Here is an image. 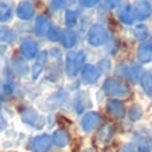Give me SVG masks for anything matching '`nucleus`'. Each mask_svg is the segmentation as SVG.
<instances>
[{"mask_svg":"<svg viewBox=\"0 0 152 152\" xmlns=\"http://www.w3.org/2000/svg\"><path fill=\"white\" fill-rule=\"evenodd\" d=\"M86 61V55L83 51H69L66 55V74L68 77H75L81 72Z\"/></svg>","mask_w":152,"mask_h":152,"instance_id":"f257e3e1","label":"nucleus"},{"mask_svg":"<svg viewBox=\"0 0 152 152\" xmlns=\"http://www.w3.org/2000/svg\"><path fill=\"white\" fill-rule=\"evenodd\" d=\"M103 91L108 95V96L113 97H127L129 95V88L124 81L118 80V79L110 77L104 81L103 84Z\"/></svg>","mask_w":152,"mask_h":152,"instance_id":"f03ea898","label":"nucleus"},{"mask_svg":"<svg viewBox=\"0 0 152 152\" xmlns=\"http://www.w3.org/2000/svg\"><path fill=\"white\" fill-rule=\"evenodd\" d=\"M87 42L92 47H100V45H103L107 42V31H105V28L103 26H100V24H94L88 29Z\"/></svg>","mask_w":152,"mask_h":152,"instance_id":"7ed1b4c3","label":"nucleus"},{"mask_svg":"<svg viewBox=\"0 0 152 152\" xmlns=\"http://www.w3.org/2000/svg\"><path fill=\"white\" fill-rule=\"evenodd\" d=\"M52 145V137L50 135H37L31 142L32 152H47Z\"/></svg>","mask_w":152,"mask_h":152,"instance_id":"20e7f679","label":"nucleus"},{"mask_svg":"<svg viewBox=\"0 0 152 152\" xmlns=\"http://www.w3.org/2000/svg\"><path fill=\"white\" fill-rule=\"evenodd\" d=\"M81 129H83L84 132H92L95 128H96L97 126L100 124V116L97 112H95V111H89V112H87L86 115L81 118Z\"/></svg>","mask_w":152,"mask_h":152,"instance_id":"39448f33","label":"nucleus"},{"mask_svg":"<svg viewBox=\"0 0 152 152\" xmlns=\"http://www.w3.org/2000/svg\"><path fill=\"white\" fill-rule=\"evenodd\" d=\"M20 53L28 60H32L39 53V45L32 39H24L20 43Z\"/></svg>","mask_w":152,"mask_h":152,"instance_id":"423d86ee","label":"nucleus"},{"mask_svg":"<svg viewBox=\"0 0 152 152\" xmlns=\"http://www.w3.org/2000/svg\"><path fill=\"white\" fill-rule=\"evenodd\" d=\"M51 27H52V24H51L50 19H48L47 16L40 15V16H37V18L35 19L34 31H35V34H36V36L45 37L48 35V32H50Z\"/></svg>","mask_w":152,"mask_h":152,"instance_id":"0eeeda50","label":"nucleus"},{"mask_svg":"<svg viewBox=\"0 0 152 152\" xmlns=\"http://www.w3.org/2000/svg\"><path fill=\"white\" fill-rule=\"evenodd\" d=\"M35 15V7L29 1H20L16 7V16L18 19L23 21H28L34 18Z\"/></svg>","mask_w":152,"mask_h":152,"instance_id":"6e6552de","label":"nucleus"},{"mask_svg":"<svg viewBox=\"0 0 152 152\" xmlns=\"http://www.w3.org/2000/svg\"><path fill=\"white\" fill-rule=\"evenodd\" d=\"M47 60H48V53H47V51H43V52L36 58V60H35L34 66H32V68H31V76L34 80H37V79L40 77L42 72L44 71V67H45V64H47Z\"/></svg>","mask_w":152,"mask_h":152,"instance_id":"1a4fd4ad","label":"nucleus"},{"mask_svg":"<svg viewBox=\"0 0 152 152\" xmlns=\"http://www.w3.org/2000/svg\"><path fill=\"white\" fill-rule=\"evenodd\" d=\"M99 76H100V69L94 64H86L83 67V69H81V79H83V81H86L88 84L96 83Z\"/></svg>","mask_w":152,"mask_h":152,"instance_id":"9d476101","label":"nucleus"},{"mask_svg":"<svg viewBox=\"0 0 152 152\" xmlns=\"http://www.w3.org/2000/svg\"><path fill=\"white\" fill-rule=\"evenodd\" d=\"M134 15L137 20H145L152 15V7L148 1H137L134 7Z\"/></svg>","mask_w":152,"mask_h":152,"instance_id":"9b49d317","label":"nucleus"},{"mask_svg":"<svg viewBox=\"0 0 152 152\" xmlns=\"http://www.w3.org/2000/svg\"><path fill=\"white\" fill-rule=\"evenodd\" d=\"M69 140H71V136H69V132L64 128H59L56 129L52 134V143L59 148H64L69 144Z\"/></svg>","mask_w":152,"mask_h":152,"instance_id":"f8f14e48","label":"nucleus"},{"mask_svg":"<svg viewBox=\"0 0 152 152\" xmlns=\"http://www.w3.org/2000/svg\"><path fill=\"white\" fill-rule=\"evenodd\" d=\"M60 43L66 50H71V48H74L76 45V43H77V35H76V32L74 31V29H69V28L61 31Z\"/></svg>","mask_w":152,"mask_h":152,"instance_id":"ddd939ff","label":"nucleus"},{"mask_svg":"<svg viewBox=\"0 0 152 152\" xmlns=\"http://www.w3.org/2000/svg\"><path fill=\"white\" fill-rule=\"evenodd\" d=\"M107 111L116 119H123L126 116V110H124V105L120 100L112 99L107 103Z\"/></svg>","mask_w":152,"mask_h":152,"instance_id":"4468645a","label":"nucleus"},{"mask_svg":"<svg viewBox=\"0 0 152 152\" xmlns=\"http://www.w3.org/2000/svg\"><path fill=\"white\" fill-rule=\"evenodd\" d=\"M113 134H115V127L112 124H105L100 128V131L97 132L96 140L100 143L102 145H105L107 143H110V140L112 139Z\"/></svg>","mask_w":152,"mask_h":152,"instance_id":"2eb2a0df","label":"nucleus"},{"mask_svg":"<svg viewBox=\"0 0 152 152\" xmlns=\"http://www.w3.org/2000/svg\"><path fill=\"white\" fill-rule=\"evenodd\" d=\"M137 59L143 64L150 63L152 60V43L144 42L140 44L139 50H137Z\"/></svg>","mask_w":152,"mask_h":152,"instance_id":"dca6fc26","label":"nucleus"},{"mask_svg":"<svg viewBox=\"0 0 152 152\" xmlns=\"http://www.w3.org/2000/svg\"><path fill=\"white\" fill-rule=\"evenodd\" d=\"M118 16L121 23L127 24V26L134 24L135 15H134V8H132V5L126 4V5H123V7H120V10H119V12H118Z\"/></svg>","mask_w":152,"mask_h":152,"instance_id":"f3484780","label":"nucleus"},{"mask_svg":"<svg viewBox=\"0 0 152 152\" xmlns=\"http://www.w3.org/2000/svg\"><path fill=\"white\" fill-rule=\"evenodd\" d=\"M20 118H21V121L27 126H35L39 120V113L34 110V108H29V107H26L20 111Z\"/></svg>","mask_w":152,"mask_h":152,"instance_id":"a211bd4d","label":"nucleus"},{"mask_svg":"<svg viewBox=\"0 0 152 152\" xmlns=\"http://www.w3.org/2000/svg\"><path fill=\"white\" fill-rule=\"evenodd\" d=\"M16 39V32L12 28L5 26H0V43H5V44H10L13 43Z\"/></svg>","mask_w":152,"mask_h":152,"instance_id":"6ab92c4d","label":"nucleus"},{"mask_svg":"<svg viewBox=\"0 0 152 152\" xmlns=\"http://www.w3.org/2000/svg\"><path fill=\"white\" fill-rule=\"evenodd\" d=\"M140 84H142L143 89L147 95H152V71H145L140 79Z\"/></svg>","mask_w":152,"mask_h":152,"instance_id":"aec40b11","label":"nucleus"},{"mask_svg":"<svg viewBox=\"0 0 152 152\" xmlns=\"http://www.w3.org/2000/svg\"><path fill=\"white\" fill-rule=\"evenodd\" d=\"M12 20V8L7 3H0V23H8Z\"/></svg>","mask_w":152,"mask_h":152,"instance_id":"412c9836","label":"nucleus"},{"mask_svg":"<svg viewBox=\"0 0 152 152\" xmlns=\"http://www.w3.org/2000/svg\"><path fill=\"white\" fill-rule=\"evenodd\" d=\"M142 67L139 66V64H132L131 67H128V75H127V77H129L134 83H136L137 80H140L142 79Z\"/></svg>","mask_w":152,"mask_h":152,"instance_id":"4be33fe9","label":"nucleus"},{"mask_svg":"<svg viewBox=\"0 0 152 152\" xmlns=\"http://www.w3.org/2000/svg\"><path fill=\"white\" fill-rule=\"evenodd\" d=\"M64 23L67 27H74L77 23V12L72 10L66 11V15H64Z\"/></svg>","mask_w":152,"mask_h":152,"instance_id":"5701e85b","label":"nucleus"},{"mask_svg":"<svg viewBox=\"0 0 152 152\" xmlns=\"http://www.w3.org/2000/svg\"><path fill=\"white\" fill-rule=\"evenodd\" d=\"M134 35H135V37H136L137 40L144 42V40L148 37L150 32H148V28L145 26H137L136 28H135V31H134Z\"/></svg>","mask_w":152,"mask_h":152,"instance_id":"b1692460","label":"nucleus"},{"mask_svg":"<svg viewBox=\"0 0 152 152\" xmlns=\"http://www.w3.org/2000/svg\"><path fill=\"white\" fill-rule=\"evenodd\" d=\"M129 119H131L132 121H136V120H139L140 118L143 116V110H142V107L140 105H132L131 107V110H129Z\"/></svg>","mask_w":152,"mask_h":152,"instance_id":"393cba45","label":"nucleus"},{"mask_svg":"<svg viewBox=\"0 0 152 152\" xmlns=\"http://www.w3.org/2000/svg\"><path fill=\"white\" fill-rule=\"evenodd\" d=\"M60 36H61V31L56 26L51 27L50 32H48V35H47L50 42H58V40H60Z\"/></svg>","mask_w":152,"mask_h":152,"instance_id":"a878e982","label":"nucleus"},{"mask_svg":"<svg viewBox=\"0 0 152 152\" xmlns=\"http://www.w3.org/2000/svg\"><path fill=\"white\" fill-rule=\"evenodd\" d=\"M79 4L84 8H92L99 4V1H96V0H81V1H79Z\"/></svg>","mask_w":152,"mask_h":152,"instance_id":"bb28decb","label":"nucleus"},{"mask_svg":"<svg viewBox=\"0 0 152 152\" xmlns=\"http://www.w3.org/2000/svg\"><path fill=\"white\" fill-rule=\"evenodd\" d=\"M66 4H67L66 1H56V0H53V1H51V3H50L51 8H52V10H55V11L64 8V5H66Z\"/></svg>","mask_w":152,"mask_h":152,"instance_id":"cd10ccee","label":"nucleus"},{"mask_svg":"<svg viewBox=\"0 0 152 152\" xmlns=\"http://www.w3.org/2000/svg\"><path fill=\"white\" fill-rule=\"evenodd\" d=\"M110 68H111V66H110V61L108 60H102L100 61V71H103V72H107V71H110Z\"/></svg>","mask_w":152,"mask_h":152,"instance_id":"c85d7f7f","label":"nucleus"},{"mask_svg":"<svg viewBox=\"0 0 152 152\" xmlns=\"http://www.w3.org/2000/svg\"><path fill=\"white\" fill-rule=\"evenodd\" d=\"M139 152H150V144L147 142L139 143Z\"/></svg>","mask_w":152,"mask_h":152,"instance_id":"c756f323","label":"nucleus"},{"mask_svg":"<svg viewBox=\"0 0 152 152\" xmlns=\"http://www.w3.org/2000/svg\"><path fill=\"white\" fill-rule=\"evenodd\" d=\"M5 128H7V120H5V118L0 113V132L4 131Z\"/></svg>","mask_w":152,"mask_h":152,"instance_id":"7c9ffc66","label":"nucleus"},{"mask_svg":"<svg viewBox=\"0 0 152 152\" xmlns=\"http://www.w3.org/2000/svg\"><path fill=\"white\" fill-rule=\"evenodd\" d=\"M4 92L7 95H10V94H12V91H13V87H12V84H10V83H5L4 84Z\"/></svg>","mask_w":152,"mask_h":152,"instance_id":"2f4dec72","label":"nucleus"},{"mask_svg":"<svg viewBox=\"0 0 152 152\" xmlns=\"http://www.w3.org/2000/svg\"><path fill=\"white\" fill-rule=\"evenodd\" d=\"M121 152H135L134 145H132V144H127L126 147L123 148V151H121Z\"/></svg>","mask_w":152,"mask_h":152,"instance_id":"473e14b6","label":"nucleus"},{"mask_svg":"<svg viewBox=\"0 0 152 152\" xmlns=\"http://www.w3.org/2000/svg\"><path fill=\"white\" fill-rule=\"evenodd\" d=\"M107 5L110 8H115L118 5H120V1H107Z\"/></svg>","mask_w":152,"mask_h":152,"instance_id":"72a5a7b5","label":"nucleus"},{"mask_svg":"<svg viewBox=\"0 0 152 152\" xmlns=\"http://www.w3.org/2000/svg\"><path fill=\"white\" fill-rule=\"evenodd\" d=\"M0 110H1V97H0Z\"/></svg>","mask_w":152,"mask_h":152,"instance_id":"f704fd0d","label":"nucleus"}]
</instances>
